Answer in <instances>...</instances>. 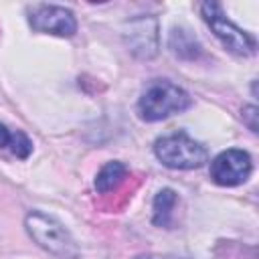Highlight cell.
<instances>
[{"label":"cell","mask_w":259,"mask_h":259,"mask_svg":"<svg viewBox=\"0 0 259 259\" xmlns=\"http://www.w3.org/2000/svg\"><path fill=\"white\" fill-rule=\"evenodd\" d=\"M190 95L168 79L152 81L138 99V115L144 121H162L190 107Z\"/></svg>","instance_id":"obj_1"},{"label":"cell","mask_w":259,"mask_h":259,"mask_svg":"<svg viewBox=\"0 0 259 259\" xmlns=\"http://www.w3.org/2000/svg\"><path fill=\"white\" fill-rule=\"evenodd\" d=\"M24 227L28 235L36 241L38 247H42L47 253L55 255L57 259H77L79 247L71 233L51 214L32 210L24 219Z\"/></svg>","instance_id":"obj_2"},{"label":"cell","mask_w":259,"mask_h":259,"mask_svg":"<svg viewBox=\"0 0 259 259\" xmlns=\"http://www.w3.org/2000/svg\"><path fill=\"white\" fill-rule=\"evenodd\" d=\"M156 158L174 170H194L208 162V150L186 132H172L154 142Z\"/></svg>","instance_id":"obj_3"},{"label":"cell","mask_w":259,"mask_h":259,"mask_svg":"<svg viewBox=\"0 0 259 259\" xmlns=\"http://www.w3.org/2000/svg\"><path fill=\"white\" fill-rule=\"evenodd\" d=\"M200 14L204 18V22L210 26V30L214 32V36L223 42L225 49H229L231 53L239 55V57H251L257 51V40L243 28H239L233 20L227 18V14L223 12L221 4L217 2H204L200 4Z\"/></svg>","instance_id":"obj_4"},{"label":"cell","mask_w":259,"mask_h":259,"mask_svg":"<svg viewBox=\"0 0 259 259\" xmlns=\"http://www.w3.org/2000/svg\"><path fill=\"white\" fill-rule=\"evenodd\" d=\"M28 22L36 32L55 34L63 38H71L77 32L75 14L69 8L57 4H34L28 10Z\"/></svg>","instance_id":"obj_5"},{"label":"cell","mask_w":259,"mask_h":259,"mask_svg":"<svg viewBox=\"0 0 259 259\" xmlns=\"http://www.w3.org/2000/svg\"><path fill=\"white\" fill-rule=\"evenodd\" d=\"M253 172L251 156L245 150H225L210 162V178L219 186H239Z\"/></svg>","instance_id":"obj_6"},{"label":"cell","mask_w":259,"mask_h":259,"mask_svg":"<svg viewBox=\"0 0 259 259\" xmlns=\"http://www.w3.org/2000/svg\"><path fill=\"white\" fill-rule=\"evenodd\" d=\"M130 51L140 59H152L158 53V22L154 16L136 18L127 30Z\"/></svg>","instance_id":"obj_7"},{"label":"cell","mask_w":259,"mask_h":259,"mask_svg":"<svg viewBox=\"0 0 259 259\" xmlns=\"http://www.w3.org/2000/svg\"><path fill=\"white\" fill-rule=\"evenodd\" d=\"M127 178V168L125 164L113 160V162H107L95 176V190L99 194H109V192H115Z\"/></svg>","instance_id":"obj_8"},{"label":"cell","mask_w":259,"mask_h":259,"mask_svg":"<svg viewBox=\"0 0 259 259\" xmlns=\"http://www.w3.org/2000/svg\"><path fill=\"white\" fill-rule=\"evenodd\" d=\"M178 202V196L172 188H162L156 198H154V214H152V223L156 227H170L172 225V214H174V206Z\"/></svg>","instance_id":"obj_9"},{"label":"cell","mask_w":259,"mask_h":259,"mask_svg":"<svg viewBox=\"0 0 259 259\" xmlns=\"http://www.w3.org/2000/svg\"><path fill=\"white\" fill-rule=\"evenodd\" d=\"M0 148L10 150L16 158H28L32 152V142L28 136L20 130H8L4 123H0Z\"/></svg>","instance_id":"obj_10"},{"label":"cell","mask_w":259,"mask_h":259,"mask_svg":"<svg viewBox=\"0 0 259 259\" xmlns=\"http://www.w3.org/2000/svg\"><path fill=\"white\" fill-rule=\"evenodd\" d=\"M170 49L174 55H178L182 59H194L200 55L198 40L184 28H174L170 32Z\"/></svg>","instance_id":"obj_11"},{"label":"cell","mask_w":259,"mask_h":259,"mask_svg":"<svg viewBox=\"0 0 259 259\" xmlns=\"http://www.w3.org/2000/svg\"><path fill=\"white\" fill-rule=\"evenodd\" d=\"M138 259H146V257H138Z\"/></svg>","instance_id":"obj_12"}]
</instances>
